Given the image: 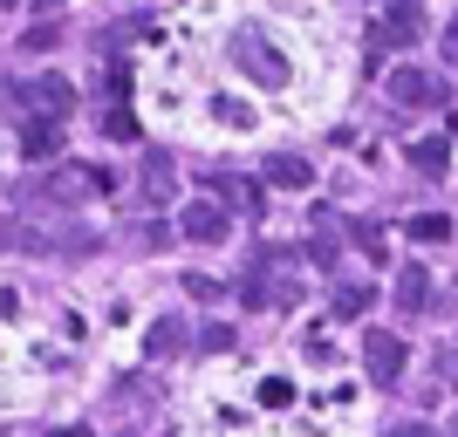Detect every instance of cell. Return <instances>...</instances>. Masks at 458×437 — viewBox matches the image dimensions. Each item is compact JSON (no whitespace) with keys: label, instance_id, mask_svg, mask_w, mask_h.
Segmentation results:
<instances>
[{"label":"cell","instance_id":"obj_1","mask_svg":"<svg viewBox=\"0 0 458 437\" xmlns=\"http://www.w3.org/2000/svg\"><path fill=\"white\" fill-rule=\"evenodd\" d=\"M226 48H233V69L253 76L260 89H287V82H294V62H287L281 48H274V35H260V28H233Z\"/></svg>","mask_w":458,"mask_h":437},{"label":"cell","instance_id":"obj_2","mask_svg":"<svg viewBox=\"0 0 458 437\" xmlns=\"http://www.w3.org/2000/svg\"><path fill=\"white\" fill-rule=\"evenodd\" d=\"M363 35H369V48H418L424 41V7L418 0H397V7H383V14L369 21Z\"/></svg>","mask_w":458,"mask_h":437},{"label":"cell","instance_id":"obj_3","mask_svg":"<svg viewBox=\"0 0 458 437\" xmlns=\"http://www.w3.org/2000/svg\"><path fill=\"white\" fill-rule=\"evenodd\" d=\"M390 103L397 110H445V76L438 69H397L390 76Z\"/></svg>","mask_w":458,"mask_h":437},{"label":"cell","instance_id":"obj_4","mask_svg":"<svg viewBox=\"0 0 458 437\" xmlns=\"http://www.w3.org/2000/svg\"><path fill=\"white\" fill-rule=\"evenodd\" d=\"M96 191H110V172H89V164H62V172H48L41 198H55V206H82V198H96Z\"/></svg>","mask_w":458,"mask_h":437},{"label":"cell","instance_id":"obj_5","mask_svg":"<svg viewBox=\"0 0 458 437\" xmlns=\"http://www.w3.org/2000/svg\"><path fill=\"white\" fill-rule=\"evenodd\" d=\"M363 369H369V382H397L403 376V342L390 328H363Z\"/></svg>","mask_w":458,"mask_h":437},{"label":"cell","instance_id":"obj_6","mask_svg":"<svg viewBox=\"0 0 458 437\" xmlns=\"http://www.w3.org/2000/svg\"><path fill=\"white\" fill-rule=\"evenodd\" d=\"M28 110H35L41 123H62V116L76 110V89H69V76H35V82H28Z\"/></svg>","mask_w":458,"mask_h":437},{"label":"cell","instance_id":"obj_7","mask_svg":"<svg viewBox=\"0 0 458 437\" xmlns=\"http://www.w3.org/2000/svg\"><path fill=\"white\" fill-rule=\"evenodd\" d=\"M178 232L199 240V247H219V240H226V212H219V198H191V206L178 212Z\"/></svg>","mask_w":458,"mask_h":437},{"label":"cell","instance_id":"obj_8","mask_svg":"<svg viewBox=\"0 0 458 437\" xmlns=\"http://www.w3.org/2000/svg\"><path fill=\"white\" fill-rule=\"evenodd\" d=\"M206 198H226L233 212H247V219H260V185H247V178H212Z\"/></svg>","mask_w":458,"mask_h":437},{"label":"cell","instance_id":"obj_9","mask_svg":"<svg viewBox=\"0 0 458 437\" xmlns=\"http://www.w3.org/2000/svg\"><path fill=\"white\" fill-rule=\"evenodd\" d=\"M191 342V335H185V322H178V315H157V322H151V335H144V356H178V349H185Z\"/></svg>","mask_w":458,"mask_h":437},{"label":"cell","instance_id":"obj_10","mask_svg":"<svg viewBox=\"0 0 458 437\" xmlns=\"http://www.w3.org/2000/svg\"><path fill=\"white\" fill-rule=\"evenodd\" d=\"M411 164H418L424 178H445L452 172V144H445V137H418V144H411Z\"/></svg>","mask_w":458,"mask_h":437},{"label":"cell","instance_id":"obj_11","mask_svg":"<svg viewBox=\"0 0 458 437\" xmlns=\"http://www.w3.org/2000/svg\"><path fill=\"white\" fill-rule=\"evenodd\" d=\"M308 178H315V164H301V157H267V185H281V191H308Z\"/></svg>","mask_w":458,"mask_h":437},{"label":"cell","instance_id":"obj_12","mask_svg":"<svg viewBox=\"0 0 458 437\" xmlns=\"http://www.w3.org/2000/svg\"><path fill=\"white\" fill-rule=\"evenodd\" d=\"M424 301H431V273H424V266H403V273H397V307H403V315H418Z\"/></svg>","mask_w":458,"mask_h":437},{"label":"cell","instance_id":"obj_13","mask_svg":"<svg viewBox=\"0 0 458 437\" xmlns=\"http://www.w3.org/2000/svg\"><path fill=\"white\" fill-rule=\"evenodd\" d=\"M144 198H151V206H165V198H172V157H165V151L144 157Z\"/></svg>","mask_w":458,"mask_h":437},{"label":"cell","instance_id":"obj_14","mask_svg":"<svg viewBox=\"0 0 458 437\" xmlns=\"http://www.w3.org/2000/svg\"><path fill=\"white\" fill-rule=\"evenodd\" d=\"M369 301H377V294H369V281H363V287L343 281V287H335V322H356V315H369Z\"/></svg>","mask_w":458,"mask_h":437},{"label":"cell","instance_id":"obj_15","mask_svg":"<svg viewBox=\"0 0 458 437\" xmlns=\"http://www.w3.org/2000/svg\"><path fill=\"white\" fill-rule=\"evenodd\" d=\"M21 151L28 157H55L62 151V123H28V130H21Z\"/></svg>","mask_w":458,"mask_h":437},{"label":"cell","instance_id":"obj_16","mask_svg":"<svg viewBox=\"0 0 458 437\" xmlns=\"http://www.w3.org/2000/svg\"><path fill=\"white\" fill-rule=\"evenodd\" d=\"M411 240H431V247H438V240H452V219H445V212H418V219H411Z\"/></svg>","mask_w":458,"mask_h":437},{"label":"cell","instance_id":"obj_17","mask_svg":"<svg viewBox=\"0 0 458 437\" xmlns=\"http://www.w3.org/2000/svg\"><path fill=\"white\" fill-rule=\"evenodd\" d=\"M438 390H458V335L438 349Z\"/></svg>","mask_w":458,"mask_h":437},{"label":"cell","instance_id":"obj_18","mask_svg":"<svg viewBox=\"0 0 458 437\" xmlns=\"http://www.w3.org/2000/svg\"><path fill=\"white\" fill-rule=\"evenodd\" d=\"M260 403H267V410H287V403H294V390H287V376H267V382H260Z\"/></svg>","mask_w":458,"mask_h":437},{"label":"cell","instance_id":"obj_19","mask_svg":"<svg viewBox=\"0 0 458 437\" xmlns=\"http://www.w3.org/2000/svg\"><path fill=\"white\" fill-rule=\"evenodd\" d=\"M185 294H191V301H219V294H226V287L212 281V273H185Z\"/></svg>","mask_w":458,"mask_h":437},{"label":"cell","instance_id":"obj_20","mask_svg":"<svg viewBox=\"0 0 458 437\" xmlns=\"http://www.w3.org/2000/svg\"><path fill=\"white\" fill-rule=\"evenodd\" d=\"M212 110H219V123H226V130H247V123H253V116L240 110V103H212Z\"/></svg>","mask_w":458,"mask_h":437},{"label":"cell","instance_id":"obj_21","mask_svg":"<svg viewBox=\"0 0 458 437\" xmlns=\"http://www.w3.org/2000/svg\"><path fill=\"white\" fill-rule=\"evenodd\" d=\"M199 349H212V356H219V349H233V328H206V335H199Z\"/></svg>","mask_w":458,"mask_h":437},{"label":"cell","instance_id":"obj_22","mask_svg":"<svg viewBox=\"0 0 458 437\" xmlns=\"http://www.w3.org/2000/svg\"><path fill=\"white\" fill-rule=\"evenodd\" d=\"M445 69H458V14L445 21Z\"/></svg>","mask_w":458,"mask_h":437},{"label":"cell","instance_id":"obj_23","mask_svg":"<svg viewBox=\"0 0 458 437\" xmlns=\"http://www.w3.org/2000/svg\"><path fill=\"white\" fill-rule=\"evenodd\" d=\"M383 437H431L424 424H397V431H383Z\"/></svg>","mask_w":458,"mask_h":437},{"label":"cell","instance_id":"obj_24","mask_svg":"<svg viewBox=\"0 0 458 437\" xmlns=\"http://www.w3.org/2000/svg\"><path fill=\"white\" fill-rule=\"evenodd\" d=\"M48 437H89V431H76V424H62V431H48Z\"/></svg>","mask_w":458,"mask_h":437}]
</instances>
